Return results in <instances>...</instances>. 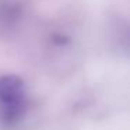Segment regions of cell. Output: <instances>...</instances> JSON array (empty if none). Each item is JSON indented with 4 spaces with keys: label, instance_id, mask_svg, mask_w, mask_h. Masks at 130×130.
<instances>
[{
    "label": "cell",
    "instance_id": "cell-1",
    "mask_svg": "<svg viewBox=\"0 0 130 130\" xmlns=\"http://www.w3.org/2000/svg\"><path fill=\"white\" fill-rule=\"evenodd\" d=\"M0 106L3 118L17 119L25 109V85L20 77L9 74L0 77Z\"/></svg>",
    "mask_w": 130,
    "mask_h": 130
}]
</instances>
